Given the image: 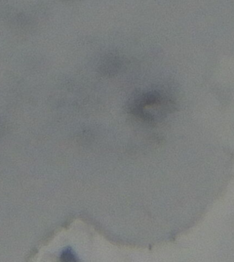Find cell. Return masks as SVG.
I'll use <instances>...</instances> for the list:
<instances>
[{"label": "cell", "mask_w": 234, "mask_h": 262, "mask_svg": "<svg viewBox=\"0 0 234 262\" xmlns=\"http://www.w3.org/2000/svg\"><path fill=\"white\" fill-rule=\"evenodd\" d=\"M129 112L140 120L156 124L175 109L172 99L163 92L151 90L139 93L129 101Z\"/></svg>", "instance_id": "obj_1"}, {"label": "cell", "mask_w": 234, "mask_h": 262, "mask_svg": "<svg viewBox=\"0 0 234 262\" xmlns=\"http://www.w3.org/2000/svg\"><path fill=\"white\" fill-rule=\"evenodd\" d=\"M123 66V60L117 53H110L101 60L99 70L106 77H113L118 74Z\"/></svg>", "instance_id": "obj_2"}, {"label": "cell", "mask_w": 234, "mask_h": 262, "mask_svg": "<svg viewBox=\"0 0 234 262\" xmlns=\"http://www.w3.org/2000/svg\"><path fill=\"white\" fill-rule=\"evenodd\" d=\"M60 258L63 261H75L77 260L74 253L71 248H67L63 251Z\"/></svg>", "instance_id": "obj_3"}]
</instances>
